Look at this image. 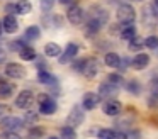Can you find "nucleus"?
I'll return each instance as SVG.
<instances>
[{
    "instance_id": "1",
    "label": "nucleus",
    "mask_w": 158,
    "mask_h": 139,
    "mask_svg": "<svg viewBox=\"0 0 158 139\" xmlns=\"http://www.w3.org/2000/svg\"><path fill=\"white\" fill-rule=\"evenodd\" d=\"M117 20H119V24H123V26H131V24L136 20V10H134V7L131 5V3H121L119 7H117Z\"/></svg>"
},
{
    "instance_id": "2",
    "label": "nucleus",
    "mask_w": 158,
    "mask_h": 139,
    "mask_svg": "<svg viewBox=\"0 0 158 139\" xmlns=\"http://www.w3.org/2000/svg\"><path fill=\"white\" fill-rule=\"evenodd\" d=\"M24 121L21 117H15V115H5L0 119V127L9 132H19L21 129H24Z\"/></svg>"
},
{
    "instance_id": "3",
    "label": "nucleus",
    "mask_w": 158,
    "mask_h": 139,
    "mask_svg": "<svg viewBox=\"0 0 158 139\" xmlns=\"http://www.w3.org/2000/svg\"><path fill=\"white\" fill-rule=\"evenodd\" d=\"M66 17H68L70 24H73V26H80V24H83V20H85V12H83V9L80 5L72 3V5L68 7Z\"/></svg>"
},
{
    "instance_id": "4",
    "label": "nucleus",
    "mask_w": 158,
    "mask_h": 139,
    "mask_svg": "<svg viewBox=\"0 0 158 139\" xmlns=\"http://www.w3.org/2000/svg\"><path fill=\"white\" fill-rule=\"evenodd\" d=\"M83 119H85L83 108L80 107V105H73V108L70 110V114H68V119H66V124H68L70 127L77 129L78 125H82Z\"/></svg>"
},
{
    "instance_id": "5",
    "label": "nucleus",
    "mask_w": 158,
    "mask_h": 139,
    "mask_svg": "<svg viewBox=\"0 0 158 139\" xmlns=\"http://www.w3.org/2000/svg\"><path fill=\"white\" fill-rule=\"evenodd\" d=\"M77 54H78V46H77L75 43H68L65 47V51H61V54L58 56V61L61 64H68L77 58Z\"/></svg>"
},
{
    "instance_id": "6",
    "label": "nucleus",
    "mask_w": 158,
    "mask_h": 139,
    "mask_svg": "<svg viewBox=\"0 0 158 139\" xmlns=\"http://www.w3.org/2000/svg\"><path fill=\"white\" fill-rule=\"evenodd\" d=\"M34 102V93L31 90H21L15 97V107L19 108H29Z\"/></svg>"
},
{
    "instance_id": "7",
    "label": "nucleus",
    "mask_w": 158,
    "mask_h": 139,
    "mask_svg": "<svg viewBox=\"0 0 158 139\" xmlns=\"http://www.w3.org/2000/svg\"><path fill=\"white\" fill-rule=\"evenodd\" d=\"M99 71H100V61L97 59V58H89V59H85L82 75H85L87 78H94Z\"/></svg>"
},
{
    "instance_id": "8",
    "label": "nucleus",
    "mask_w": 158,
    "mask_h": 139,
    "mask_svg": "<svg viewBox=\"0 0 158 139\" xmlns=\"http://www.w3.org/2000/svg\"><path fill=\"white\" fill-rule=\"evenodd\" d=\"M5 75L14 80H21L26 76V68L19 63H7L5 64Z\"/></svg>"
},
{
    "instance_id": "9",
    "label": "nucleus",
    "mask_w": 158,
    "mask_h": 139,
    "mask_svg": "<svg viewBox=\"0 0 158 139\" xmlns=\"http://www.w3.org/2000/svg\"><path fill=\"white\" fill-rule=\"evenodd\" d=\"M102 112L106 115H109V117H117V115L123 112V104H121L119 100H107L106 104L102 105Z\"/></svg>"
},
{
    "instance_id": "10",
    "label": "nucleus",
    "mask_w": 158,
    "mask_h": 139,
    "mask_svg": "<svg viewBox=\"0 0 158 139\" xmlns=\"http://www.w3.org/2000/svg\"><path fill=\"white\" fill-rule=\"evenodd\" d=\"M156 10H158V9L153 5V3L143 7V22L146 24L148 27L155 26V22H156V17H158V12H156Z\"/></svg>"
},
{
    "instance_id": "11",
    "label": "nucleus",
    "mask_w": 158,
    "mask_h": 139,
    "mask_svg": "<svg viewBox=\"0 0 158 139\" xmlns=\"http://www.w3.org/2000/svg\"><path fill=\"white\" fill-rule=\"evenodd\" d=\"M119 93V87L109 83V81H104V83L99 85V90H97V95L100 98H106V97H116Z\"/></svg>"
},
{
    "instance_id": "12",
    "label": "nucleus",
    "mask_w": 158,
    "mask_h": 139,
    "mask_svg": "<svg viewBox=\"0 0 158 139\" xmlns=\"http://www.w3.org/2000/svg\"><path fill=\"white\" fill-rule=\"evenodd\" d=\"M100 102V97L97 93H94V92H87L85 95H83V100H82V105L80 107L83 108V110H94V108L99 105Z\"/></svg>"
},
{
    "instance_id": "13",
    "label": "nucleus",
    "mask_w": 158,
    "mask_h": 139,
    "mask_svg": "<svg viewBox=\"0 0 158 139\" xmlns=\"http://www.w3.org/2000/svg\"><path fill=\"white\" fill-rule=\"evenodd\" d=\"M38 81L41 85H48V87H56L58 85V78L51 75L48 70H39L38 71Z\"/></svg>"
},
{
    "instance_id": "14",
    "label": "nucleus",
    "mask_w": 158,
    "mask_h": 139,
    "mask_svg": "<svg viewBox=\"0 0 158 139\" xmlns=\"http://www.w3.org/2000/svg\"><path fill=\"white\" fill-rule=\"evenodd\" d=\"M2 29H4L7 34H14V32H17V29H19V22H17V19H15L14 15H5V17H4V20H2Z\"/></svg>"
},
{
    "instance_id": "15",
    "label": "nucleus",
    "mask_w": 158,
    "mask_h": 139,
    "mask_svg": "<svg viewBox=\"0 0 158 139\" xmlns=\"http://www.w3.org/2000/svg\"><path fill=\"white\" fill-rule=\"evenodd\" d=\"M131 64L134 70H144L150 64V56L146 53H136V56L131 59Z\"/></svg>"
},
{
    "instance_id": "16",
    "label": "nucleus",
    "mask_w": 158,
    "mask_h": 139,
    "mask_svg": "<svg viewBox=\"0 0 158 139\" xmlns=\"http://www.w3.org/2000/svg\"><path fill=\"white\" fill-rule=\"evenodd\" d=\"M100 27H102V24H100L99 20H95V19H92V17H90V19L85 22V27H83V32H85V36L92 37V36H95V34H99Z\"/></svg>"
},
{
    "instance_id": "17",
    "label": "nucleus",
    "mask_w": 158,
    "mask_h": 139,
    "mask_svg": "<svg viewBox=\"0 0 158 139\" xmlns=\"http://www.w3.org/2000/svg\"><path fill=\"white\" fill-rule=\"evenodd\" d=\"M56 108H58V105H56V102L53 100L51 97L46 98L44 102H41V104H39V112H41L43 115H51V114H55Z\"/></svg>"
},
{
    "instance_id": "18",
    "label": "nucleus",
    "mask_w": 158,
    "mask_h": 139,
    "mask_svg": "<svg viewBox=\"0 0 158 139\" xmlns=\"http://www.w3.org/2000/svg\"><path fill=\"white\" fill-rule=\"evenodd\" d=\"M15 92V85L9 80H0V98H10Z\"/></svg>"
},
{
    "instance_id": "19",
    "label": "nucleus",
    "mask_w": 158,
    "mask_h": 139,
    "mask_svg": "<svg viewBox=\"0 0 158 139\" xmlns=\"http://www.w3.org/2000/svg\"><path fill=\"white\" fill-rule=\"evenodd\" d=\"M19 56H21L22 61H36L38 54H36V49L31 46H24L21 51H19Z\"/></svg>"
},
{
    "instance_id": "20",
    "label": "nucleus",
    "mask_w": 158,
    "mask_h": 139,
    "mask_svg": "<svg viewBox=\"0 0 158 139\" xmlns=\"http://www.w3.org/2000/svg\"><path fill=\"white\" fill-rule=\"evenodd\" d=\"M44 54L48 58H58L61 54V47H60L58 43H48L44 46Z\"/></svg>"
},
{
    "instance_id": "21",
    "label": "nucleus",
    "mask_w": 158,
    "mask_h": 139,
    "mask_svg": "<svg viewBox=\"0 0 158 139\" xmlns=\"http://www.w3.org/2000/svg\"><path fill=\"white\" fill-rule=\"evenodd\" d=\"M127 47H129V51H133V53H141V49L144 47V39L139 36H134L131 41H127Z\"/></svg>"
},
{
    "instance_id": "22",
    "label": "nucleus",
    "mask_w": 158,
    "mask_h": 139,
    "mask_svg": "<svg viewBox=\"0 0 158 139\" xmlns=\"http://www.w3.org/2000/svg\"><path fill=\"white\" fill-rule=\"evenodd\" d=\"M14 7H15V14H21V15H26L32 10L31 2H27V0H19V2L14 3Z\"/></svg>"
},
{
    "instance_id": "23",
    "label": "nucleus",
    "mask_w": 158,
    "mask_h": 139,
    "mask_svg": "<svg viewBox=\"0 0 158 139\" xmlns=\"http://www.w3.org/2000/svg\"><path fill=\"white\" fill-rule=\"evenodd\" d=\"M134 36H136V27H134L133 24H131V26H123V29H121V32H119L121 39H124L127 43V41H131Z\"/></svg>"
},
{
    "instance_id": "24",
    "label": "nucleus",
    "mask_w": 158,
    "mask_h": 139,
    "mask_svg": "<svg viewBox=\"0 0 158 139\" xmlns=\"http://www.w3.org/2000/svg\"><path fill=\"white\" fill-rule=\"evenodd\" d=\"M119 59H121V56L117 53H112V51H110V53H106V56H104V63L109 68H117Z\"/></svg>"
},
{
    "instance_id": "25",
    "label": "nucleus",
    "mask_w": 158,
    "mask_h": 139,
    "mask_svg": "<svg viewBox=\"0 0 158 139\" xmlns=\"http://www.w3.org/2000/svg\"><path fill=\"white\" fill-rule=\"evenodd\" d=\"M24 36H26V39H29V41H36L41 36V29H39L38 26H29L27 29H26Z\"/></svg>"
},
{
    "instance_id": "26",
    "label": "nucleus",
    "mask_w": 158,
    "mask_h": 139,
    "mask_svg": "<svg viewBox=\"0 0 158 139\" xmlns=\"http://www.w3.org/2000/svg\"><path fill=\"white\" fill-rule=\"evenodd\" d=\"M92 12H95V15H92V19H95V20H99L100 24H106L107 22V12L104 9H100V7H94L92 9Z\"/></svg>"
},
{
    "instance_id": "27",
    "label": "nucleus",
    "mask_w": 158,
    "mask_h": 139,
    "mask_svg": "<svg viewBox=\"0 0 158 139\" xmlns=\"http://www.w3.org/2000/svg\"><path fill=\"white\" fill-rule=\"evenodd\" d=\"M126 90L129 92V93H133V95H139V93H141V85H139V81H138V80L127 81V83H126Z\"/></svg>"
},
{
    "instance_id": "28",
    "label": "nucleus",
    "mask_w": 158,
    "mask_h": 139,
    "mask_svg": "<svg viewBox=\"0 0 158 139\" xmlns=\"http://www.w3.org/2000/svg\"><path fill=\"white\" fill-rule=\"evenodd\" d=\"M27 136H29V139H41V137H44V129L39 127V125H34V127L29 129Z\"/></svg>"
},
{
    "instance_id": "29",
    "label": "nucleus",
    "mask_w": 158,
    "mask_h": 139,
    "mask_svg": "<svg viewBox=\"0 0 158 139\" xmlns=\"http://www.w3.org/2000/svg\"><path fill=\"white\" fill-rule=\"evenodd\" d=\"M61 137H63V139H77L75 129L70 127V125H65V127L61 129Z\"/></svg>"
},
{
    "instance_id": "30",
    "label": "nucleus",
    "mask_w": 158,
    "mask_h": 139,
    "mask_svg": "<svg viewBox=\"0 0 158 139\" xmlns=\"http://www.w3.org/2000/svg\"><path fill=\"white\" fill-rule=\"evenodd\" d=\"M144 47H148V49H158V36H148L144 39Z\"/></svg>"
},
{
    "instance_id": "31",
    "label": "nucleus",
    "mask_w": 158,
    "mask_h": 139,
    "mask_svg": "<svg viewBox=\"0 0 158 139\" xmlns=\"http://www.w3.org/2000/svg\"><path fill=\"white\" fill-rule=\"evenodd\" d=\"M107 81H109V83H112V85H116V87H119V88H121V85L124 83L123 76H121V75H117V73H110L109 76H107Z\"/></svg>"
},
{
    "instance_id": "32",
    "label": "nucleus",
    "mask_w": 158,
    "mask_h": 139,
    "mask_svg": "<svg viewBox=\"0 0 158 139\" xmlns=\"http://www.w3.org/2000/svg\"><path fill=\"white\" fill-rule=\"evenodd\" d=\"M22 121H24V124H36L38 122V114L34 110H27L26 112V117Z\"/></svg>"
},
{
    "instance_id": "33",
    "label": "nucleus",
    "mask_w": 158,
    "mask_h": 139,
    "mask_svg": "<svg viewBox=\"0 0 158 139\" xmlns=\"http://www.w3.org/2000/svg\"><path fill=\"white\" fill-rule=\"evenodd\" d=\"M131 64V59L127 56H124V58H121L119 59V64H117V70L121 71V73H123V71H126L127 70V66H129Z\"/></svg>"
},
{
    "instance_id": "34",
    "label": "nucleus",
    "mask_w": 158,
    "mask_h": 139,
    "mask_svg": "<svg viewBox=\"0 0 158 139\" xmlns=\"http://www.w3.org/2000/svg\"><path fill=\"white\" fill-rule=\"evenodd\" d=\"M112 134H114L112 129H100V131L97 132V137H99V139H110V137H112Z\"/></svg>"
},
{
    "instance_id": "35",
    "label": "nucleus",
    "mask_w": 158,
    "mask_h": 139,
    "mask_svg": "<svg viewBox=\"0 0 158 139\" xmlns=\"http://www.w3.org/2000/svg\"><path fill=\"white\" fill-rule=\"evenodd\" d=\"M56 0H41V10L43 12H49V10L55 7Z\"/></svg>"
},
{
    "instance_id": "36",
    "label": "nucleus",
    "mask_w": 158,
    "mask_h": 139,
    "mask_svg": "<svg viewBox=\"0 0 158 139\" xmlns=\"http://www.w3.org/2000/svg\"><path fill=\"white\" fill-rule=\"evenodd\" d=\"M0 139H22L19 136V132H9V131H4L0 132Z\"/></svg>"
},
{
    "instance_id": "37",
    "label": "nucleus",
    "mask_w": 158,
    "mask_h": 139,
    "mask_svg": "<svg viewBox=\"0 0 158 139\" xmlns=\"http://www.w3.org/2000/svg\"><path fill=\"white\" fill-rule=\"evenodd\" d=\"M146 104H148V107H150V108H158V97L155 93H151L150 97H148Z\"/></svg>"
},
{
    "instance_id": "38",
    "label": "nucleus",
    "mask_w": 158,
    "mask_h": 139,
    "mask_svg": "<svg viewBox=\"0 0 158 139\" xmlns=\"http://www.w3.org/2000/svg\"><path fill=\"white\" fill-rule=\"evenodd\" d=\"M24 46H27V44H26V43H24V41H22V39L12 41V44H10V47H12V49H19V51H21V49H22V47H24Z\"/></svg>"
},
{
    "instance_id": "39",
    "label": "nucleus",
    "mask_w": 158,
    "mask_h": 139,
    "mask_svg": "<svg viewBox=\"0 0 158 139\" xmlns=\"http://www.w3.org/2000/svg\"><path fill=\"white\" fill-rule=\"evenodd\" d=\"M83 64H85V59H78V61H75V63H73V70H75L77 73H82Z\"/></svg>"
},
{
    "instance_id": "40",
    "label": "nucleus",
    "mask_w": 158,
    "mask_h": 139,
    "mask_svg": "<svg viewBox=\"0 0 158 139\" xmlns=\"http://www.w3.org/2000/svg\"><path fill=\"white\" fill-rule=\"evenodd\" d=\"M126 137H127V139H141V132H139V131L126 132Z\"/></svg>"
},
{
    "instance_id": "41",
    "label": "nucleus",
    "mask_w": 158,
    "mask_h": 139,
    "mask_svg": "<svg viewBox=\"0 0 158 139\" xmlns=\"http://www.w3.org/2000/svg\"><path fill=\"white\" fill-rule=\"evenodd\" d=\"M150 88H151V92H153V93L158 97V78H155V80H151V83H150Z\"/></svg>"
},
{
    "instance_id": "42",
    "label": "nucleus",
    "mask_w": 158,
    "mask_h": 139,
    "mask_svg": "<svg viewBox=\"0 0 158 139\" xmlns=\"http://www.w3.org/2000/svg\"><path fill=\"white\" fill-rule=\"evenodd\" d=\"M110 139H127V137H126V132L124 131H114V134Z\"/></svg>"
},
{
    "instance_id": "43",
    "label": "nucleus",
    "mask_w": 158,
    "mask_h": 139,
    "mask_svg": "<svg viewBox=\"0 0 158 139\" xmlns=\"http://www.w3.org/2000/svg\"><path fill=\"white\" fill-rule=\"evenodd\" d=\"M121 29L123 27L121 26H117V24H114V26H110V29H109V32L112 34V36H119V32H121Z\"/></svg>"
},
{
    "instance_id": "44",
    "label": "nucleus",
    "mask_w": 158,
    "mask_h": 139,
    "mask_svg": "<svg viewBox=\"0 0 158 139\" xmlns=\"http://www.w3.org/2000/svg\"><path fill=\"white\" fill-rule=\"evenodd\" d=\"M5 12H7V15H17V14H15V7L12 5V3H7V5H5Z\"/></svg>"
},
{
    "instance_id": "45",
    "label": "nucleus",
    "mask_w": 158,
    "mask_h": 139,
    "mask_svg": "<svg viewBox=\"0 0 158 139\" xmlns=\"http://www.w3.org/2000/svg\"><path fill=\"white\" fill-rule=\"evenodd\" d=\"M46 98H49L48 93H39V95H38V102H39V104H41V102H44Z\"/></svg>"
},
{
    "instance_id": "46",
    "label": "nucleus",
    "mask_w": 158,
    "mask_h": 139,
    "mask_svg": "<svg viewBox=\"0 0 158 139\" xmlns=\"http://www.w3.org/2000/svg\"><path fill=\"white\" fill-rule=\"evenodd\" d=\"M7 110H9V107H7V105H0V119L4 117V115H5V112H7Z\"/></svg>"
},
{
    "instance_id": "47",
    "label": "nucleus",
    "mask_w": 158,
    "mask_h": 139,
    "mask_svg": "<svg viewBox=\"0 0 158 139\" xmlns=\"http://www.w3.org/2000/svg\"><path fill=\"white\" fill-rule=\"evenodd\" d=\"M5 58H7V56H5V51L2 49V47H0V63H4Z\"/></svg>"
},
{
    "instance_id": "48",
    "label": "nucleus",
    "mask_w": 158,
    "mask_h": 139,
    "mask_svg": "<svg viewBox=\"0 0 158 139\" xmlns=\"http://www.w3.org/2000/svg\"><path fill=\"white\" fill-rule=\"evenodd\" d=\"M60 3H63V5H68V3H75V0H58Z\"/></svg>"
},
{
    "instance_id": "49",
    "label": "nucleus",
    "mask_w": 158,
    "mask_h": 139,
    "mask_svg": "<svg viewBox=\"0 0 158 139\" xmlns=\"http://www.w3.org/2000/svg\"><path fill=\"white\" fill-rule=\"evenodd\" d=\"M153 5H155V7H156V9H158V0H153Z\"/></svg>"
},
{
    "instance_id": "50",
    "label": "nucleus",
    "mask_w": 158,
    "mask_h": 139,
    "mask_svg": "<svg viewBox=\"0 0 158 139\" xmlns=\"http://www.w3.org/2000/svg\"><path fill=\"white\" fill-rule=\"evenodd\" d=\"M2 32H4V29H2V22H0V36H2Z\"/></svg>"
},
{
    "instance_id": "51",
    "label": "nucleus",
    "mask_w": 158,
    "mask_h": 139,
    "mask_svg": "<svg viewBox=\"0 0 158 139\" xmlns=\"http://www.w3.org/2000/svg\"><path fill=\"white\" fill-rule=\"evenodd\" d=\"M109 3H117V0H109Z\"/></svg>"
},
{
    "instance_id": "52",
    "label": "nucleus",
    "mask_w": 158,
    "mask_h": 139,
    "mask_svg": "<svg viewBox=\"0 0 158 139\" xmlns=\"http://www.w3.org/2000/svg\"><path fill=\"white\" fill-rule=\"evenodd\" d=\"M48 139H60V137H56V136H51V137H48Z\"/></svg>"
},
{
    "instance_id": "53",
    "label": "nucleus",
    "mask_w": 158,
    "mask_h": 139,
    "mask_svg": "<svg viewBox=\"0 0 158 139\" xmlns=\"http://www.w3.org/2000/svg\"><path fill=\"white\" fill-rule=\"evenodd\" d=\"M136 2H141V0H136Z\"/></svg>"
}]
</instances>
